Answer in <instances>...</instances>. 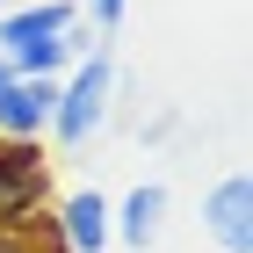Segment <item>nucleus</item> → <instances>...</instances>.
I'll list each match as a JSON object with an SVG mask.
<instances>
[{"label":"nucleus","instance_id":"nucleus-8","mask_svg":"<svg viewBox=\"0 0 253 253\" xmlns=\"http://www.w3.org/2000/svg\"><path fill=\"white\" fill-rule=\"evenodd\" d=\"M15 232L29 239V253H65V239H58V217H51V210H29V217L15 224Z\"/></svg>","mask_w":253,"mask_h":253},{"label":"nucleus","instance_id":"nucleus-7","mask_svg":"<svg viewBox=\"0 0 253 253\" xmlns=\"http://www.w3.org/2000/svg\"><path fill=\"white\" fill-rule=\"evenodd\" d=\"M58 239H65V253H109V195L101 188H80V195H65L58 210Z\"/></svg>","mask_w":253,"mask_h":253},{"label":"nucleus","instance_id":"nucleus-10","mask_svg":"<svg viewBox=\"0 0 253 253\" xmlns=\"http://www.w3.org/2000/svg\"><path fill=\"white\" fill-rule=\"evenodd\" d=\"M174 130H181V116H174V109H159V116L145 123V137H152V145H167V137H174Z\"/></svg>","mask_w":253,"mask_h":253},{"label":"nucleus","instance_id":"nucleus-3","mask_svg":"<svg viewBox=\"0 0 253 253\" xmlns=\"http://www.w3.org/2000/svg\"><path fill=\"white\" fill-rule=\"evenodd\" d=\"M29 210H51V152L43 137H0V232H15Z\"/></svg>","mask_w":253,"mask_h":253},{"label":"nucleus","instance_id":"nucleus-2","mask_svg":"<svg viewBox=\"0 0 253 253\" xmlns=\"http://www.w3.org/2000/svg\"><path fill=\"white\" fill-rule=\"evenodd\" d=\"M109 116H116V65L101 58V51H87V58L73 65V73L58 80V101H51V130L65 152H80L87 137L109 130Z\"/></svg>","mask_w":253,"mask_h":253},{"label":"nucleus","instance_id":"nucleus-11","mask_svg":"<svg viewBox=\"0 0 253 253\" xmlns=\"http://www.w3.org/2000/svg\"><path fill=\"white\" fill-rule=\"evenodd\" d=\"M0 253H29V239H22V232H0Z\"/></svg>","mask_w":253,"mask_h":253},{"label":"nucleus","instance_id":"nucleus-4","mask_svg":"<svg viewBox=\"0 0 253 253\" xmlns=\"http://www.w3.org/2000/svg\"><path fill=\"white\" fill-rule=\"evenodd\" d=\"M167 217H174L167 181H137L123 203H109V239H123L130 253H152L159 239H167Z\"/></svg>","mask_w":253,"mask_h":253},{"label":"nucleus","instance_id":"nucleus-6","mask_svg":"<svg viewBox=\"0 0 253 253\" xmlns=\"http://www.w3.org/2000/svg\"><path fill=\"white\" fill-rule=\"evenodd\" d=\"M51 101H58V80H15L0 65V137H43Z\"/></svg>","mask_w":253,"mask_h":253},{"label":"nucleus","instance_id":"nucleus-5","mask_svg":"<svg viewBox=\"0 0 253 253\" xmlns=\"http://www.w3.org/2000/svg\"><path fill=\"white\" fill-rule=\"evenodd\" d=\"M203 232L224 253H253V181L246 174H224L203 188Z\"/></svg>","mask_w":253,"mask_h":253},{"label":"nucleus","instance_id":"nucleus-12","mask_svg":"<svg viewBox=\"0 0 253 253\" xmlns=\"http://www.w3.org/2000/svg\"><path fill=\"white\" fill-rule=\"evenodd\" d=\"M0 7H15V0H0Z\"/></svg>","mask_w":253,"mask_h":253},{"label":"nucleus","instance_id":"nucleus-9","mask_svg":"<svg viewBox=\"0 0 253 253\" xmlns=\"http://www.w3.org/2000/svg\"><path fill=\"white\" fill-rule=\"evenodd\" d=\"M123 15H130V0H87V22L94 29H123Z\"/></svg>","mask_w":253,"mask_h":253},{"label":"nucleus","instance_id":"nucleus-1","mask_svg":"<svg viewBox=\"0 0 253 253\" xmlns=\"http://www.w3.org/2000/svg\"><path fill=\"white\" fill-rule=\"evenodd\" d=\"M80 7L73 0H29V7H0V65L15 80H58L87 51L73 37Z\"/></svg>","mask_w":253,"mask_h":253}]
</instances>
